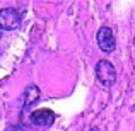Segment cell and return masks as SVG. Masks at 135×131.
<instances>
[{"mask_svg": "<svg viewBox=\"0 0 135 131\" xmlns=\"http://www.w3.org/2000/svg\"><path fill=\"white\" fill-rule=\"evenodd\" d=\"M96 77L104 87H111L116 82V70L108 60H99L96 63Z\"/></svg>", "mask_w": 135, "mask_h": 131, "instance_id": "6da1fadb", "label": "cell"}, {"mask_svg": "<svg viewBox=\"0 0 135 131\" xmlns=\"http://www.w3.org/2000/svg\"><path fill=\"white\" fill-rule=\"evenodd\" d=\"M21 26V14L12 7H5L0 10V29L14 31Z\"/></svg>", "mask_w": 135, "mask_h": 131, "instance_id": "7a4b0ae2", "label": "cell"}, {"mask_svg": "<svg viewBox=\"0 0 135 131\" xmlns=\"http://www.w3.org/2000/svg\"><path fill=\"white\" fill-rule=\"evenodd\" d=\"M96 41H98L99 49H101V51H104V53H111V51H115V48H116L115 34H113L111 27H108V26L99 27L98 36H96Z\"/></svg>", "mask_w": 135, "mask_h": 131, "instance_id": "3957f363", "label": "cell"}, {"mask_svg": "<svg viewBox=\"0 0 135 131\" xmlns=\"http://www.w3.org/2000/svg\"><path fill=\"white\" fill-rule=\"evenodd\" d=\"M56 119V114L51 111V109H38L31 114V121L33 124L36 126H41V128H48L55 123Z\"/></svg>", "mask_w": 135, "mask_h": 131, "instance_id": "277c9868", "label": "cell"}, {"mask_svg": "<svg viewBox=\"0 0 135 131\" xmlns=\"http://www.w3.org/2000/svg\"><path fill=\"white\" fill-rule=\"evenodd\" d=\"M40 87L36 85V83H29V85L26 87V90H24L22 94V102H24V107H29V106H33L34 102L40 101Z\"/></svg>", "mask_w": 135, "mask_h": 131, "instance_id": "5b68a950", "label": "cell"}, {"mask_svg": "<svg viewBox=\"0 0 135 131\" xmlns=\"http://www.w3.org/2000/svg\"><path fill=\"white\" fill-rule=\"evenodd\" d=\"M5 131H24V128L21 124H12V126H9Z\"/></svg>", "mask_w": 135, "mask_h": 131, "instance_id": "8992f818", "label": "cell"}, {"mask_svg": "<svg viewBox=\"0 0 135 131\" xmlns=\"http://www.w3.org/2000/svg\"><path fill=\"white\" fill-rule=\"evenodd\" d=\"M0 38H2V29H0Z\"/></svg>", "mask_w": 135, "mask_h": 131, "instance_id": "52a82bcc", "label": "cell"}]
</instances>
